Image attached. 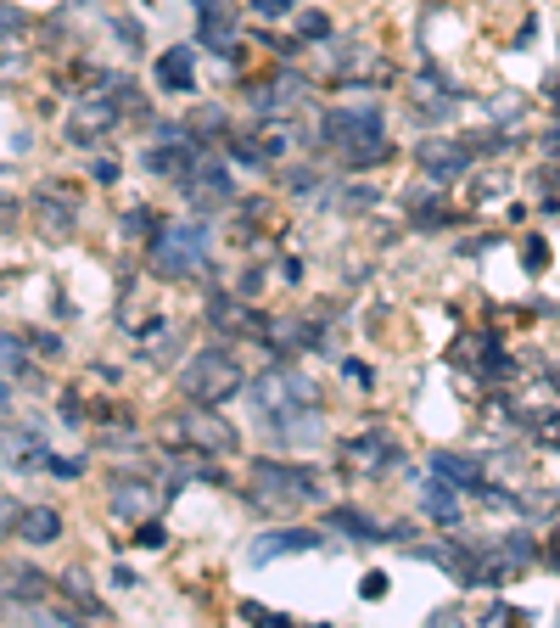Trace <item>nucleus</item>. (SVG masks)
<instances>
[{
    "label": "nucleus",
    "mask_w": 560,
    "mask_h": 628,
    "mask_svg": "<svg viewBox=\"0 0 560 628\" xmlns=\"http://www.w3.org/2000/svg\"><path fill=\"white\" fill-rule=\"evenodd\" d=\"M320 141L342 146L348 169H376L381 157H387V135H381V113H376V107H336V113H325Z\"/></svg>",
    "instance_id": "f257e3e1"
},
{
    "label": "nucleus",
    "mask_w": 560,
    "mask_h": 628,
    "mask_svg": "<svg viewBox=\"0 0 560 628\" xmlns=\"http://www.w3.org/2000/svg\"><path fill=\"white\" fill-rule=\"evenodd\" d=\"M241 382H247V371H241V359L230 354V348H202V354L180 371V393L191 404H208V410H219Z\"/></svg>",
    "instance_id": "f03ea898"
},
{
    "label": "nucleus",
    "mask_w": 560,
    "mask_h": 628,
    "mask_svg": "<svg viewBox=\"0 0 560 628\" xmlns=\"http://www.w3.org/2000/svg\"><path fill=\"white\" fill-rule=\"evenodd\" d=\"M208 264V225H196V219H180V225H163L152 242V270L163 281H185Z\"/></svg>",
    "instance_id": "7ed1b4c3"
},
{
    "label": "nucleus",
    "mask_w": 560,
    "mask_h": 628,
    "mask_svg": "<svg viewBox=\"0 0 560 628\" xmlns=\"http://www.w3.org/2000/svg\"><path fill=\"white\" fill-rule=\"evenodd\" d=\"M314 399H320L314 382L297 376V371H275V376H258V382H252V404L264 415H275V421L292 415V410H314Z\"/></svg>",
    "instance_id": "20e7f679"
},
{
    "label": "nucleus",
    "mask_w": 560,
    "mask_h": 628,
    "mask_svg": "<svg viewBox=\"0 0 560 628\" xmlns=\"http://www.w3.org/2000/svg\"><path fill=\"white\" fill-rule=\"evenodd\" d=\"M258 488H264L269 505H297V500H314L320 483H314V471L308 466H258Z\"/></svg>",
    "instance_id": "39448f33"
},
{
    "label": "nucleus",
    "mask_w": 560,
    "mask_h": 628,
    "mask_svg": "<svg viewBox=\"0 0 560 628\" xmlns=\"http://www.w3.org/2000/svg\"><path fill=\"white\" fill-rule=\"evenodd\" d=\"M180 438H191V449H202V455L236 449V427L219 421V415H208V404H191V410L180 415Z\"/></svg>",
    "instance_id": "423d86ee"
},
{
    "label": "nucleus",
    "mask_w": 560,
    "mask_h": 628,
    "mask_svg": "<svg viewBox=\"0 0 560 628\" xmlns=\"http://www.w3.org/2000/svg\"><path fill=\"white\" fill-rule=\"evenodd\" d=\"M471 146L465 141H426L415 152V163H420V174L426 180H437V186H448V180H460V174H471Z\"/></svg>",
    "instance_id": "0eeeda50"
},
{
    "label": "nucleus",
    "mask_w": 560,
    "mask_h": 628,
    "mask_svg": "<svg viewBox=\"0 0 560 628\" xmlns=\"http://www.w3.org/2000/svg\"><path fill=\"white\" fill-rule=\"evenodd\" d=\"M196 6V40L213 45V51H230L236 45V12L230 0H191Z\"/></svg>",
    "instance_id": "6e6552de"
},
{
    "label": "nucleus",
    "mask_w": 560,
    "mask_h": 628,
    "mask_svg": "<svg viewBox=\"0 0 560 628\" xmlns=\"http://www.w3.org/2000/svg\"><path fill=\"white\" fill-rule=\"evenodd\" d=\"M432 477H443L448 488H465V494H482V488H488V477H482V460L454 455V449H437V455H432Z\"/></svg>",
    "instance_id": "1a4fd4ad"
},
{
    "label": "nucleus",
    "mask_w": 560,
    "mask_h": 628,
    "mask_svg": "<svg viewBox=\"0 0 560 628\" xmlns=\"http://www.w3.org/2000/svg\"><path fill=\"white\" fill-rule=\"evenodd\" d=\"M12 533L23 544H56V539H62V511H56V505H28V511H12Z\"/></svg>",
    "instance_id": "9d476101"
},
{
    "label": "nucleus",
    "mask_w": 560,
    "mask_h": 628,
    "mask_svg": "<svg viewBox=\"0 0 560 628\" xmlns=\"http://www.w3.org/2000/svg\"><path fill=\"white\" fill-rule=\"evenodd\" d=\"M314 544H320V533H314V528H275V533H258V539H252V561L303 556V550H314Z\"/></svg>",
    "instance_id": "9b49d317"
},
{
    "label": "nucleus",
    "mask_w": 560,
    "mask_h": 628,
    "mask_svg": "<svg viewBox=\"0 0 560 628\" xmlns=\"http://www.w3.org/2000/svg\"><path fill=\"white\" fill-rule=\"evenodd\" d=\"M157 90H168V96H185V90H196V62H191V51H163L157 57Z\"/></svg>",
    "instance_id": "f8f14e48"
},
{
    "label": "nucleus",
    "mask_w": 560,
    "mask_h": 628,
    "mask_svg": "<svg viewBox=\"0 0 560 628\" xmlns=\"http://www.w3.org/2000/svg\"><path fill=\"white\" fill-rule=\"evenodd\" d=\"M0 460L17 471H40L51 460V449L40 443V432H12V438H0Z\"/></svg>",
    "instance_id": "ddd939ff"
},
{
    "label": "nucleus",
    "mask_w": 560,
    "mask_h": 628,
    "mask_svg": "<svg viewBox=\"0 0 560 628\" xmlns=\"http://www.w3.org/2000/svg\"><path fill=\"white\" fill-rule=\"evenodd\" d=\"M112 511L124 516V522H135V516H152V511H157L152 483H140V477H135V483H129V477H124V483H112Z\"/></svg>",
    "instance_id": "4468645a"
},
{
    "label": "nucleus",
    "mask_w": 560,
    "mask_h": 628,
    "mask_svg": "<svg viewBox=\"0 0 560 628\" xmlns=\"http://www.w3.org/2000/svg\"><path fill=\"white\" fill-rule=\"evenodd\" d=\"M420 511L432 516L437 528H454V522H460V500H454V488H448L443 477H432V483L420 488Z\"/></svg>",
    "instance_id": "2eb2a0df"
},
{
    "label": "nucleus",
    "mask_w": 560,
    "mask_h": 628,
    "mask_svg": "<svg viewBox=\"0 0 560 628\" xmlns=\"http://www.w3.org/2000/svg\"><path fill=\"white\" fill-rule=\"evenodd\" d=\"M325 522H331V528H348V539H364V544H376V539H387V533H381V522L370 511H353V505H336L331 516H325Z\"/></svg>",
    "instance_id": "dca6fc26"
},
{
    "label": "nucleus",
    "mask_w": 560,
    "mask_h": 628,
    "mask_svg": "<svg viewBox=\"0 0 560 628\" xmlns=\"http://www.w3.org/2000/svg\"><path fill=\"white\" fill-rule=\"evenodd\" d=\"M348 460H359V466H398V460H404V449H398V443H387V438H353L348 443Z\"/></svg>",
    "instance_id": "f3484780"
},
{
    "label": "nucleus",
    "mask_w": 560,
    "mask_h": 628,
    "mask_svg": "<svg viewBox=\"0 0 560 628\" xmlns=\"http://www.w3.org/2000/svg\"><path fill=\"white\" fill-rule=\"evenodd\" d=\"M280 152V141H252V135H230V157H241L247 169H269V157Z\"/></svg>",
    "instance_id": "a211bd4d"
},
{
    "label": "nucleus",
    "mask_w": 560,
    "mask_h": 628,
    "mask_svg": "<svg viewBox=\"0 0 560 628\" xmlns=\"http://www.w3.org/2000/svg\"><path fill=\"white\" fill-rule=\"evenodd\" d=\"M62 595H68L73 606H84V612H101V606H96V589L84 584V572H62Z\"/></svg>",
    "instance_id": "6ab92c4d"
},
{
    "label": "nucleus",
    "mask_w": 560,
    "mask_h": 628,
    "mask_svg": "<svg viewBox=\"0 0 560 628\" xmlns=\"http://www.w3.org/2000/svg\"><path fill=\"white\" fill-rule=\"evenodd\" d=\"M0 371H6V376L28 371V354H23V343H17L12 331H0Z\"/></svg>",
    "instance_id": "aec40b11"
},
{
    "label": "nucleus",
    "mask_w": 560,
    "mask_h": 628,
    "mask_svg": "<svg viewBox=\"0 0 560 628\" xmlns=\"http://www.w3.org/2000/svg\"><path fill=\"white\" fill-rule=\"evenodd\" d=\"M40 225L51 230V236H68V230H73V214L62 208V202H45V197H40Z\"/></svg>",
    "instance_id": "412c9836"
},
{
    "label": "nucleus",
    "mask_w": 560,
    "mask_h": 628,
    "mask_svg": "<svg viewBox=\"0 0 560 628\" xmlns=\"http://www.w3.org/2000/svg\"><path fill=\"white\" fill-rule=\"evenodd\" d=\"M297 23H303V40H314V45L331 40V17H325V12H303Z\"/></svg>",
    "instance_id": "4be33fe9"
},
{
    "label": "nucleus",
    "mask_w": 560,
    "mask_h": 628,
    "mask_svg": "<svg viewBox=\"0 0 560 628\" xmlns=\"http://www.w3.org/2000/svg\"><path fill=\"white\" fill-rule=\"evenodd\" d=\"M152 208H129V214H124V230H129V236H157V225H152Z\"/></svg>",
    "instance_id": "5701e85b"
},
{
    "label": "nucleus",
    "mask_w": 560,
    "mask_h": 628,
    "mask_svg": "<svg viewBox=\"0 0 560 628\" xmlns=\"http://www.w3.org/2000/svg\"><path fill=\"white\" fill-rule=\"evenodd\" d=\"M532 432H538V438H544L549 449L560 455V415H555V410H549V415H538V421H532Z\"/></svg>",
    "instance_id": "b1692460"
},
{
    "label": "nucleus",
    "mask_w": 560,
    "mask_h": 628,
    "mask_svg": "<svg viewBox=\"0 0 560 628\" xmlns=\"http://www.w3.org/2000/svg\"><path fill=\"white\" fill-rule=\"evenodd\" d=\"M247 6H252L258 17H292V12H297V0H247Z\"/></svg>",
    "instance_id": "393cba45"
},
{
    "label": "nucleus",
    "mask_w": 560,
    "mask_h": 628,
    "mask_svg": "<svg viewBox=\"0 0 560 628\" xmlns=\"http://www.w3.org/2000/svg\"><path fill=\"white\" fill-rule=\"evenodd\" d=\"M521 253H527V270H532V275H544V270H549V242H527Z\"/></svg>",
    "instance_id": "a878e982"
},
{
    "label": "nucleus",
    "mask_w": 560,
    "mask_h": 628,
    "mask_svg": "<svg viewBox=\"0 0 560 628\" xmlns=\"http://www.w3.org/2000/svg\"><path fill=\"white\" fill-rule=\"evenodd\" d=\"M364 595L381 600V595H387V578H381V572H364Z\"/></svg>",
    "instance_id": "bb28decb"
},
{
    "label": "nucleus",
    "mask_w": 560,
    "mask_h": 628,
    "mask_svg": "<svg viewBox=\"0 0 560 628\" xmlns=\"http://www.w3.org/2000/svg\"><path fill=\"white\" fill-rule=\"evenodd\" d=\"M112 180H118V163H112V157H101V163H96V186H112Z\"/></svg>",
    "instance_id": "cd10ccee"
},
{
    "label": "nucleus",
    "mask_w": 560,
    "mask_h": 628,
    "mask_svg": "<svg viewBox=\"0 0 560 628\" xmlns=\"http://www.w3.org/2000/svg\"><path fill=\"white\" fill-rule=\"evenodd\" d=\"M0 606H12V567H0Z\"/></svg>",
    "instance_id": "c85d7f7f"
},
{
    "label": "nucleus",
    "mask_w": 560,
    "mask_h": 628,
    "mask_svg": "<svg viewBox=\"0 0 560 628\" xmlns=\"http://www.w3.org/2000/svg\"><path fill=\"white\" fill-rule=\"evenodd\" d=\"M544 157H560V124H555V129H549V135H544Z\"/></svg>",
    "instance_id": "c756f323"
},
{
    "label": "nucleus",
    "mask_w": 560,
    "mask_h": 628,
    "mask_svg": "<svg viewBox=\"0 0 560 628\" xmlns=\"http://www.w3.org/2000/svg\"><path fill=\"white\" fill-rule=\"evenodd\" d=\"M549 561L560 567V528H555V539H549Z\"/></svg>",
    "instance_id": "7c9ffc66"
},
{
    "label": "nucleus",
    "mask_w": 560,
    "mask_h": 628,
    "mask_svg": "<svg viewBox=\"0 0 560 628\" xmlns=\"http://www.w3.org/2000/svg\"><path fill=\"white\" fill-rule=\"evenodd\" d=\"M6 399H12V393H6V382H0V421H6Z\"/></svg>",
    "instance_id": "2f4dec72"
},
{
    "label": "nucleus",
    "mask_w": 560,
    "mask_h": 628,
    "mask_svg": "<svg viewBox=\"0 0 560 628\" xmlns=\"http://www.w3.org/2000/svg\"><path fill=\"white\" fill-rule=\"evenodd\" d=\"M555 387H560V365H555Z\"/></svg>",
    "instance_id": "473e14b6"
}]
</instances>
